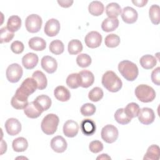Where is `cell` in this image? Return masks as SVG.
I'll list each match as a JSON object with an SVG mask.
<instances>
[{
	"mask_svg": "<svg viewBox=\"0 0 160 160\" xmlns=\"http://www.w3.org/2000/svg\"><path fill=\"white\" fill-rule=\"evenodd\" d=\"M23 74L22 67L18 63L10 64L6 72V75L8 80L12 83L18 82L21 78Z\"/></svg>",
	"mask_w": 160,
	"mask_h": 160,
	"instance_id": "6",
	"label": "cell"
},
{
	"mask_svg": "<svg viewBox=\"0 0 160 160\" xmlns=\"http://www.w3.org/2000/svg\"><path fill=\"white\" fill-rule=\"evenodd\" d=\"M49 48V51L52 53L56 55H59L64 52V46L61 41L59 39H56L51 42Z\"/></svg>",
	"mask_w": 160,
	"mask_h": 160,
	"instance_id": "37",
	"label": "cell"
},
{
	"mask_svg": "<svg viewBox=\"0 0 160 160\" xmlns=\"http://www.w3.org/2000/svg\"><path fill=\"white\" fill-rule=\"evenodd\" d=\"M66 84L71 89H76L80 86V79L79 73L69 74L66 79Z\"/></svg>",
	"mask_w": 160,
	"mask_h": 160,
	"instance_id": "38",
	"label": "cell"
},
{
	"mask_svg": "<svg viewBox=\"0 0 160 160\" xmlns=\"http://www.w3.org/2000/svg\"><path fill=\"white\" fill-rule=\"evenodd\" d=\"M118 130L116 127L112 124H107L101 130V138L107 143L115 142L118 138Z\"/></svg>",
	"mask_w": 160,
	"mask_h": 160,
	"instance_id": "7",
	"label": "cell"
},
{
	"mask_svg": "<svg viewBox=\"0 0 160 160\" xmlns=\"http://www.w3.org/2000/svg\"><path fill=\"white\" fill-rule=\"evenodd\" d=\"M42 21L41 18L35 14L29 15L25 21V26L27 31L31 33L38 32L41 28Z\"/></svg>",
	"mask_w": 160,
	"mask_h": 160,
	"instance_id": "5",
	"label": "cell"
},
{
	"mask_svg": "<svg viewBox=\"0 0 160 160\" xmlns=\"http://www.w3.org/2000/svg\"><path fill=\"white\" fill-rule=\"evenodd\" d=\"M104 43L105 45L108 48H116L120 43V38L115 34H108L105 38Z\"/></svg>",
	"mask_w": 160,
	"mask_h": 160,
	"instance_id": "39",
	"label": "cell"
},
{
	"mask_svg": "<svg viewBox=\"0 0 160 160\" xmlns=\"http://www.w3.org/2000/svg\"><path fill=\"white\" fill-rule=\"evenodd\" d=\"M21 26V18L16 15H13L10 16L7 22V28L8 29L14 32L18 31Z\"/></svg>",
	"mask_w": 160,
	"mask_h": 160,
	"instance_id": "29",
	"label": "cell"
},
{
	"mask_svg": "<svg viewBox=\"0 0 160 160\" xmlns=\"http://www.w3.org/2000/svg\"><path fill=\"white\" fill-rule=\"evenodd\" d=\"M34 102L42 112L48 110L51 106V99L48 96L44 94L38 96Z\"/></svg>",
	"mask_w": 160,
	"mask_h": 160,
	"instance_id": "25",
	"label": "cell"
},
{
	"mask_svg": "<svg viewBox=\"0 0 160 160\" xmlns=\"http://www.w3.org/2000/svg\"><path fill=\"white\" fill-rule=\"evenodd\" d=\"M91 58L87 54H80L76 58V63L81 68H87L91 64Z\"/></svg>",
	"mask_w": 160,
	"mask_h": 160,
	"instance_id": "41",
	"label": "cell"
},
{
	"mask_svg": "<svg viewBox=\"0 0 160 160\" xmlns=\"http://www.w3.org/2000/svg\"><path fill=\"white\" fill-rule=\"evenodd\" d=\"M50 145L52 149L58 153L64 152L66 150L68 146L66 141L61 136H57L54 137L51 141Z\"/></svg>",
	"mask_w": 160,
	"mask_h": 160,
	"instance_id": "14",
	"label": "cell"
},
{
	"mask_svg": "<svg viewBox=\"0 0 160 160\" xmlns=\"http://www.w3.org/2000/svg\"><path fill=\"white\" fill-rule=\"evenodd\" d=\"M63 133L68 138L75 137L79 131L78 124L73 120H68L63 126Z\"/></svg>",
	"mask_w": 160,
	"mask_h": 160,
	"instance_id": "16",
	"label": "cell"
},
{
	"mask_svg": "<svg viewBox=\"0 0 160 160\" xmlns=\"http://www.w3.org/2000/svg\"><path fill=\"white\" fill-rule=\"evenodd\" d=\"M24 44L21 41H15L13 42H12V44H11V51L16 54H19L22 53L24 51Z\"/></svg>",
	"mask_w": 160,
	"mask_h": 160,
	"instance_id": "45",
	"label": "cell"
},
{
	"mask_svg": "<svg viewBox=\"0 0 160 160\" xmlns=\"http://www.w3.org/2000/svg\"><path fill=\"white\" fill-rule=\"evenodd\" d=\"M19 88L24 93L29 96V95L32 94L38 89V84L32 78H28L23 81Z\"/></svg>",
	"mask_w": 160,
	"mask_h": 160,
	"instance_id": "17",
	"label": "cell"
},
{
	"mask_svg": "<svg viewBox=\"0 0 160 160\" xmlns=\"http://www.w3.org/2000/svg\"><path fill=\"white\" fill-rule=\"evenodd\" d=\"M111 158L107 154H102L97 158V159H111Z\"/></svg>",
	"mask_w": 160,
	"mask_h": 160,
	"instance_id": "49",
	"label": "cell"
},
{
	"mask_svg": "<svg viewBox=\"0 0 160 160\" xmlns=\"http://www.w3.org/2000/svg\"><path fill=\"white\" fill-rule=\"evenodd\" d=\"M29 96L24 93L18 88L15 92L14 96L12 98L11 101V106L16 109H24L28 104V98Z\"/></svg>",
	"mask_w": 160,
	"mask_h": 160,
	"instance_id": "8",
	"label": "cell"
},
{
	"mask_svg": "<svg viewBox=\"0 0 160 160\" xmlns=\"http://www.w3.org/2000/svg\"><path fill=\"white\" fill-rule=\"evenodd\" d=\"M119 26V20L117 18H106L101 24V28L105 32L114 31Z\"/></svg>",
	"mask_w": 160,
	"mask_h": 160,
	"instance_id": "23",
	"label": "cell"
},
{
	"mask_svg": "<svg viewBox=\"0 0 160 160\" xmlns=\"http://www.w3.org/2000/svg\"><path fill=\"white\" fill-rule=\"evenodd\" d=\"M102 84L109 91L116 92L121 89L122 82L114 72L108 71L102 75Z\"/></svg>",
	"mask_w": 160,
	"mask_h": 160,
	"instance_id": "1",
	"label": "cell"
},
{
	"mask_svg": "<svg viewBox=\"0 0 160 160\" xmlns=\"http://www.w3.org/2000/svg\"><path fill=\"white\" fill-rule=\"evenodd\" d=\"M82 44L81 42L78 39L71 40L68 46V50L70 54H77L82 51Z\"/></svg>",
	"mask_w": 160,
	"mask_h": 160,
	"instance_id": "34",
	"label": "cell"
},
{
	"mask_svg": "<svg viewBox=\"0 0 160 160\" xmlns=\"http://www.w3.org/2000/svg\"><path fill=\"white\" fill-rule=\"evenodd\" d=\"M80 86L87 88L92 86L94 81V74L88 70H82L79 72Z\"/></svg>",
	"mask_w": 160,
	"mask_h": 160,
	"instance_id": "18",
	"label": "cell"
},
{
	"mask_svg": "<svg viewBox=\"0 0 160 160\" xmlns=\"http://www.w3.org/2000/svg\"><path fill=\"white\" fill-rule=\"evenodd\" d=\"M73 2L74 1L72 0H58V3L59 6L65 8L70 7L72 4Z\"/></svg>",
	"mask_w": 160,
	"mask_h": 160,
	"instance_id": "47",
	"label": "cell"
},
{
	"mask_svg": "<svg viewBox=\"0 0 160 160\" xmlns=\"http://www.w3.org/2000/svg\"><path fill=\"white\" fill-rule=\"evenodd\" d=\"M32 78L36 81L38 89L42 90L46 88L48 84L47 78L42 71H36L33 72Z\"/></svg>",
	"mask_w": 160,
	"mask_h": 160,
	"instance_id": "26",
	"label": "cell"
},
{
	"mask_svg": "<svg viewBox=\"0 0 160 160\" xmlns=\"http://www.w3.org/2000/svg\"><path fill=\"white\" fill-rule=\"evenodd\" d=\"M132 2L138 7H143L147 4L148 1L147 0H140V1L139 0H135V1L132 0Z\"/></svg>",
	"mask_w": 160,
	"mask_h": 160,
	"instance_id": "48",
	"label": "cell"
},
{
	"mask_svg": "<svg viewBox=\"0 0 160 160\" xmlns=\"http://www.w3.org/2000/svg\"><path fill=\"white\" fill-rule=\"evenodd\" d=\"M138 17L137 11L132 8L127 6L122 9L121 14V18L122 21L127 24L134 23Z\"/></svg>",
	"mask_w": 160,
	"mask_h": 160,
	"instance_id": "15",
	"label": "cell"
},
{
	"mask_svg": "<svg viewBox=\"0 0 160 160\" xmlns=\"http://www.w3.org/2000/svg\"><path fill=\"white\" fill-rule=\"evenodd\" d=\"M38 56L33 52H29L25 54L22 58V64L26 69H32L38 63Z\"/></svg>",
	"mask_w": 160,
	"mask_h": 160,
	"instance_id": "19",
	"label": "cell"
},
{
	"mask_svg": "<svg viewBox=\"0 0 160 160\" xmlns=\"http://www.w3.org/2000/svg\"><path fill=\"white\" fill-rule=\"evenodd\" d=\"M41 64L42 68L49 74L54 72L58 68L56 60L49 56H45L41 59Z\"/></svg>",
	"mask_w": 160,
	"mask_h": 160,
	"instance_id": "13",
	"label": "cell"
},
{
	"mask_svg": "<svg viewBox=\"0 0 160 160\" xmlns=\"http://www.w3.org/2000/svg\"><path fill=\"white\" fill-rule=\"evenodd\" d=\"M139 63L144 69H150L156 66L157 63V60L156 58L150 54H146L140 58Z\"/></svg>",
	"mask_w": 160,
	"mask_h": 160,
	"instance_id": "27",
	"label": "cell"
},
{
	"mask_svg": "<svg viewBox=\"0 0 160 160\" xmlns=\"http://www.w3.org/2000/svg\"><path fill=\"white\" fill-rule=\"evenodd\" d=\"M114 119L117 122L122 125L127 124L131 121V119L126 114L123 108H119L116 111L114 114Z\"/></svg>",
	"mask_w": 160,
	"mask_h": 160,
	"instance_id": "36",
	"label": "cell"
},
{
	"mask_svg": "<svg viewBox=\"0 0 160 160\" xmlns=\"http://www.w3.org/2000/svg\"><path fill=\"white\" fill-rule=\"evenodd\" d=\"M54 95L58 100L62 102L68 101L71 97L69 91L63 86H57L54 91Z\"/></svg>",
	"mask_w": 160,
	"mask_h": 160,
	"instance_id": "22",
	"label": "cell"
},
{
	"mask_svg": "<svg viewBox=\"0 0 160 160\" xmlns=\"http://www.w3.org/2000/svg\"><path fill=\"white\" fill-rule=\"evenodd\" d=\"M89 150L93 153H98L103 149V144L102 143L98 140L92 141L90 142L89 145Z\"/></svg>",
	"mask_w": 160,
	"mask_h": 160,
	"instance_id": "44",
	"label": "cell"
},
{
	"mask_svg": "<svg viewBox=\"0 0 160 160\" xmlns=\"http://www.w3.org/2000/svg\"><path fill=\"white\" fill-rule=\"evenodd\" d=\"M160 13V8L159 6L157 4L152 5L149 10V16L151 21L152 24L155 25H158L160 22L159 18Z\"/></svg>",
	"mask_w": 160,
	"mask_h": 160,
	"instance_id": "33",
	"label": "cell"
},
{
	"mask_svg": "<svg viewBox=\"0 0 160 160\" xmlns=\"http://www.w3.org/2000/svg\"><path fill=\"white\" fill-rule=\"evenodd\" d=\"M159 148L158 145L152 144L150 146L144 158L143 159H150V160H158L159 158Z\"/></svg>",
	"mask_w": 160,
	"mask_h": 160,
	"instance_id": "32",
	"label": "cell"
},
{
	"mask_svg": "<svg viewBox=\"0 0 160 160\" xmlns=\"http://www.w3.org/2000/svg\"><path fill=\"white\" fill-rule=\"evenodd\" d=\"M81 113L84 116H90L96 112V107L92 103H86L83 104L80 109Z\"/></svg>",
	"mask_w": 160,
	"mask_h": 160,
	"instance_id": "43",
	"label": "cell"
},
{
	"mask_svg": "<svg viewBox=\"0 0 160 160\" xmlns=\"http://www.w3.org/2000/svg\"><path fill=\"white\" fill-rule=\"evenodd\" d=\"M24 112L27 117L31 119H35L38 118L42 114V111L34 101H32L29 102L26 107L24 109Z\"/></svg>",
	"mask_w": 160,
	"mask_h": 160,
	"instance_id": "21",
	"label": "cell"
},
{
	"mask_svg": "<svg viewBox=\"0 0 160 160\" xmlns=\"http://www.w3.org/2000/svg\"><path fill=\"white\" fill-rule=\"evenodd\" d=\"M29 48L36 51H42L46 47V42L44 39L40 37H33L29 40Z\"/></svg>",
	"mask_w": 160,
	"mask_h": 160,
	"instance_id": "24",
	"label": "cell"
},
{
	"mask_svg": "<svg viewBox=\"0 0 160 160\" xmlns=\"http://www.w3.org/2000/svg\"><path fill=\"white\" fill-rule=\"evenodd\" d=\"M14 32L10 31L7 27H4L1 29L0 42L1 43L9 42L14 38Z\"/></svg>",
	"mask_w": 160,
	"mask_h": 160,
	"instance_id": "42",
	"label": "cell"
},
{
	"mask_svg": "<svg viewBox=\"0 0 160 160\" xmlns=\"http://www.w3.org/2000/svg\"><path fill=\"white\" fill-rule=\"evenodd\" d=\"M59 122V118L54 114H47L42 120L41 128L44 133L47 135H52L57 130Z\"/></svg>",
	"mask_w": 160,
	"mask_h": 160,
	"instance_id": "3",
	"label": "cell"
},
{
	"mask_svg": "<svg viewBox=\"0 0 160 160\" xmlns=\"http://www.w3.org/2000/svg\"><path fill=\"white\" fill-rule=\"evenodd\" d=\"M136 98L142 102H149L156 98V92L154 89L146 84H140L135 89Z\"/></svg>",
	"mask_w": 160,
	"mask_h": 160,
	"instance_id": "4",
	"label": "cell"
},
{
	"mask_svg": "<svg viewBox=\"0 0 160 160\" xmlns=\"http://www.w3.org/2000/svg\"><path fill=\"white\" fill-rule=\"evenodd\" d=\"M103 95L102 89L99 87H95L89 92L88 98L91 101L98 102L102 98Z\"/></svg>",
	"mask_w": 160,
	"mask_h": 160,
	"instance_id": "40",
	"label": "cell"
},
{
	"mask_svg": "<svg viewBox=\"0 0 160 160\" xmlns=\"http://www.w3.org/2000/svg\"><path fill=\"white\" fill-rule=\"evenodd\" d=\"M118 70L123 78L129 81L135 80L139 74L136 64L128 60L121 61L118 64Z\"/></svg>",
	"mask_w": 160,
	"mask_h": 160,
	"instance_id": "2",
	"label": "cell"
},
{
	"mask_svg": "<svg viewBox=\"0 0 160 160\" xmlns=\"http://www.w3.org/2000/svg\"><path fill=\"white\" fill-rule=\"evenodd\" d=\"M5 129L10 136H16L21 131V124L16 118H9L5 122Z\"/></svg>",
	"mask_w": 160,
	"mask_h": 160,
	"instance_id": "11",
	"label": "cell"
},
{
	"mask_svg": "<svg viewBox=\"0 0 160 160\" xmlns=\"http://www.w3.org/2000/svg\"><path fill=\"white\" fill-rule=\"evenodd\" d=\"M82 132L86 136H92L96 129V124L93 120L90 119H83L80 124Z\"/></svg>",
	"mask_w": 160,
	"mask_h": 160,
	"instance_id": "20",
	"label": "cell"
},
{
	"mask_svg": "<svg viewBox=\"0 0 160 160\" xmlns=\"http://www.w3.org/2000/svg\"><path fill=\"white\" fill-rule=\"evenodd\" d=\"M85 43L88 48H96L102 42V36L97 31H91L85 36Z\"/></svg>",
	"mask_w": 160,
	"mask_h": 160,
	"instance_id": "9",
	"label": "cell"
},
{
	"mask_svg": "<svg viewBox=\"0 0 160 160\" xmlns=\"http://www.w3.org/2000/svg\"><path fill=\"white\" fill-rule=\"evenodd\" d=\"M12 146L14 151L18 152H23L27 149L28 147V142L24 138L19 137L13 140Z\"/></svg>",
	"mask_w": 160,
	"mask_h": 160,
	"instance_id": "30",
	"label": "cell"
},
{
	"mask_svg": "<svg viewBox=\"0 0 160 160\" xmlns=\"http://www.w3.org/2000/svg\"><path fill=\"white\" fill-rule=\"evenodd\" d=\"M138 116L139 122L145 125H149L152 123L155 119L154 112L149 108H143L140 109Z\"/></svg>",
	"mask_w": 160,
	"mask_h": 160,
	"instance_id": "10",
	"label": "cell"
},
{
	"mask_svg": "<svg viewBox=\"0 0 160 160\" xmlns=\"http://www.w3.org/2000/svg\"><path fill=\"white\" fill-rule=\"evenodd\" d=\"M88 10L91 15L94 16H99L103 13L104 6L101 2L98 1H94L89 4L88 6Z\"/></svg>",
	"mask_w": 160,
	"mask_h": 160,
	"instance_id": "28",
	"label": "cell"
},
{
	"mask_svg": "<svg viewBox=\"0 0 160 160\" xmlns=\"http://www.w3.org/2000/svg\"><path fill=\"white\" fill-rule=\"evenodd\" d=\"M121 12V6L116 2H111L106 6V13L108 18H117Z\"/></svg>",
	"mask_w": 160,
	"mask_h": 160,
	"instance_id": "31",
	"label": "cell"
},
{
	"mask_svg": "<svg viewBox=\"0 0 160 160\" xmlns=\"http://www.w3.org/2000/svg\"><path fill=\"white\" fill-rule=\"evenodd\" d=\"M124 109L126 114L131 119L138 116L140 111L139 105L136 102L129 103Z\"/></svg>",
	"mask_w": 160,
	"mask_h": 160,
	"instance_id": "35",
	"label": "cell"
},
{
	"mask_svg": "<svg viewBox=\"0 0 160 160\" xmlns=\"http://www.w3.org/2000/svg\"><path fill=\"white\" fill-rule=\"evenodd\" d=\"M160 68L158 67L155 69H154L151 73V80L153 83L156 85H160V73H159Z\"/></svg>",
	"mask_w": 160,
	"mask_h": 160,
	"instance_id": "46",
	"label": "cell"
},
{
	"mask_svg": "<svg viewBox=\"0 0 160 160\" xmlns=\"http://www.w3.org/2000/svg\"><path fill=\"white\" fill-rule=\"evenodd\" d=\"M44 32L49 37L56 36L60 30V23L56 19H50L45 24Z\"/></svg>",
	"mask_w": 160,
	"mask_h": 160,
	"instance_id": "12",
	"label": "cell"
}]
</instances>
